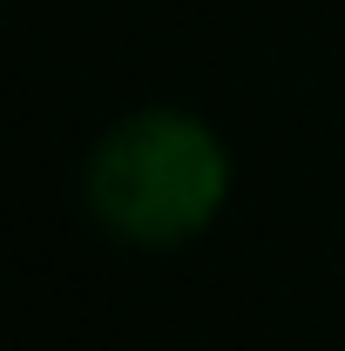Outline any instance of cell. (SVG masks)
Returning <instances> with one entry per match:
<instances>
[{"instance_id":"6da1fadb","label":"cell","mask_w":345,"mask_h":351,"mask_svg":"<svg viewBox=\"0 0 345 351\" xmlns=\"http://www.w3.org/2000/svg\"><path fill=\"white\" fill-rule=\"evenodd\" d=\"M82 217L129 250H183L210 237L237 189V156L210 115L142 101L115 115L82 156Z\"/></svg>"}]
</instances>
